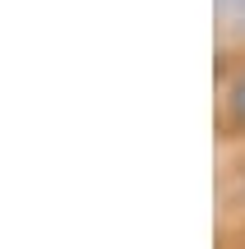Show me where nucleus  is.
<instances>
[{
	"mask_svg": "<svg viewBox=\"0 0 245 249\" xmlns=\"http://www.w3.org/2000/svg\"><path fill=\"white\" fill-rule=\"evenodd\" d=\"M222 124L227 129H245V65L227 83V92H222Z\"/></svg>",
	"mask_w": 245,
	"mask_h": 249,
	"instance_id": "obj_1",
	"label": "nucleus"
}]
</instances>
